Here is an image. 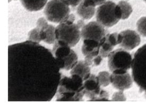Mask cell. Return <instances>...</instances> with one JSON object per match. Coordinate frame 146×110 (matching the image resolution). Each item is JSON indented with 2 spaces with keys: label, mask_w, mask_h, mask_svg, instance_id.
I'll use <instances>...</instances> for the list:
<instances>
[{
  "label": "cell",
  "mask_w": 146,
  "mask_h": 110,
  "mask_svg": "<svg viewBox=\"0 0 146 110\" xmlns=\"http://www.w3.org/2000/svg\"><path fill=\"white\" fill-rule=\"evenodd\" d=\"M85 95L84 80L77 75L63 77L56 95L57 101H80Z\"/></svg>",
  "instance_id": "6da1fadb"
},
{
  "label": "cell",
  "mask_w": 146,
  "mask_h": 110,
  "mask_svg": "<svg viewBox=\"0 0 146 110\" xmlns=\"http://www.w3.org/2000/svg\"><path fill=\"white\" fill-rule=\"evenodd\" d=\"M122 12L118 4L111 1H107L97 8V21L105 27H111L115 25L122 19Z\"/></svg>",
  "instance_id": "7a4b0ae2"
},
{
  "label": "cell",
  "mask_w": 146,
  "mask_h": 110,
  "mask_svg": "<svg viewBox=\"0 0 146 110\" xmlns=\"http://www.w3.org/2000/svg\"><path fill=\"white\" fill-rule=\"evenodd\" d=\"M131 69L133 81L146 94V44L135 53Z\"/></svg>",
  "instance_id": "3957f363"
},
{
  "label": "cell",
  "mask_w": 146,
  "mask_h": 110,
  "mask_svg": "<svg viewBox=\"0 0 146 110\" xmlns=\"http://www.w3.org/2000/svg\"><path fill=\"white\" fill-rule=\"evenodd\" d=\"M133 57L130 53L123 49L112 51L108 57V67L114 74H123L131 68Z\"/></svg>",
  "instance_id": "277c9868"
},
{
  "label": "cell",
  "mask_w": 146,
  "mask_h": 110,
  "mask_svg": "<svg viewBox=\"0 0 146 110\" xmlns=\"http://www.w3.org/2000/svg\"><path fill=\"white\" fill-rule=\"evenodd\" d=\"M44 13L48 21L60 23L64 21L69 15V5L64 0H50L47 3Z\"/></svg>",
  "instance_id": "5b68a950"
},
{
  "label": "cell",
  "mask_w": 146,
  "mask_h": 110,
  "mask_svg": "<svg viewBox=\"0 0 146 110\" xmlns=\"http://www.w3.org/2000/svg\"><path fill=\"white\" fill-rule=\"evenodd\" d=\"M55 34L57 40L66 42L71 47L76 45L81 38V31L76 24L66 20L56 27Z\"/></svg>",
  "instance_id": "8992f818"
},
{
  "label": "cell",
  "mask_w": 146,
  "mask_h": 110,
  "mask_svg": "<svg viewBox=\"0 0 146 110\" xmlns=\"http://www.w3.org/2000/svg\"><path fill=\"white\" fill-rule=\"evenodd\" d=\"M108 34L105 27L97 21L89 23L81 30V36L82 41L93 39L100 42Z\"/></svg>",
  "instance_id": "52a82bcc"
},
{
  "label": "cell",
  "mask_w": 146,
  "mask_h": 110,
  "mask_svg": "<svg viewBox=\"0 0 146 110\" xmlns=\"http://www.w3.org/2000/svg\"><path fill=\"white\" fill-rule=\"evenodd\" d=\"M97 76L91 74L84 81L85 95L90 99V101H96L100 95L102 89Z\"/></svg>",
  "instance_id": "ba28073f"
},
{
  "label": "cell",
  "mask_w": 146,
  "mask_h": 110,
  "mask_svg": "<svg viewBox=\"0 0 146 110\" xmlns=\"http://www.w3.org/2000/svg\"><path fill=\"white\" fill-rule=\"evenodd\" d=\"M120 33L123 37V39L119 46L123 49L131 51L140 45L141 38L136 31L127 29Z\"/></svg>",
  "instance_id": "9c48e42d"
},
{
  "label": "cell",
  "mask_w": 146,
  "mask_h": 110,
  "mask_svg": "<svg viewBox=\"0 0 146 110\" xmlns=\"http://www.w3.org/2000/svg\"><path fill=\"white\" fill-rule=\"evenodd\" d=\"M111 83L116 89L124 91L132 87L133 78L127 72L123 74L111 73Z\"/></svg>",
  "instance_id": "30bf717a"
},
{
  "label": "cell",
  "mask_w": 146,
  "mask_h": 110,
  "mask_svg": "<svg viewBox=\"0 0 146 110\" xmlns=\"http://www.w3.org/2000/svg\"><path fill=\"white\" fill-rule=\"evenodd\" d=\"M96 6L91 0H82L77 7V14L83 20H89L96 13Z\"/></svg>",
  "instance_id": "8fae6325"
},
{
  "label": "cell",
  "mask_w": 146,
  "mask_h": 110,
  "mask_svg": "<svg viewBox=\"0 0 146 110\" xmlns=\"http://www.w3.org/2000/svg\"><path fill=\"white\" fill-rule=\"evenodd\" d=\"M72 50L70 46L66 43L56 39L54 43L52 53L57 63L67 57Z\"/></svg>",
  "instance_id": "7c38bea8"
},
{
  "label": "cell",
  "mask_w": 146,
  "mask_h": 110,
  "mask_svg": "<svg viewBox=\"0 0 146 110\" xmlns=\"http://www.w3.org/2000/svg\"><path fill=\"white\" fill-rule=\"evenodd\" d=\"M83 42L81 51L85 57L91 56L95 57L99 55L100 46V42L93 39H85Z\"/></svg>",
  "instance_id": "4fadbf2b"
},
{
  "label": "cell",
  "mask_w": 146,
  "mask_h": 110,
  "mask_svg": "<svg viewBox=\"0 0 146 110\" xmlns=\"http://www.w3.org/2000/svg\"><path fill=\"white\" fill-rule=\"evenodd\" d=\"M70 73L71 75H77L80 76L84 81L87 79L91 75L90 66L86 64L84 60L78 61L71 69Z\"/></svg>",
  "instance_id": "5bb4252c"
},
{
  "label": "cell",
  "mask_w": 146,
  "mask_h": 110,
  "mask_svg": "<svg viewBox=\"0 0 146 110\" xmlns=\"http://www.w3.org/2000/svg\"><path fill=\"white\" fill-rule=\"evenodd\" d=\"M23 7L29 11L41 10L47 4V0H20Z\"/></svg>",
  "instance_id": "9a60e30c"
},
{
  "label": "cell",
  "mask_w": 146,
  "mask_h": 110,
  "mask_svg": "<svg viewBox=\"0 0 146 110\" xmlns=\"http://www.w3.org/2000/svg\"><path fill=\"white\" fill-rule=\"evenodd\" d=\"M78 61L77 54L72 49L71 53L67 57H66L63 61L58 63V66L61 69L70 70L73 68Z\"/></svg>",
  "instance_id": "2e32d148"
},
{
  "label": "cell",
  "mask_w": 146,
  "mask_h": 110,
  "mask_svg": "<svg viewBox=\"0 0 146 110\" xmlns=\"http://www.w3.org/2000/svg\"><path fill=\"white\" fill-rule=\"evenodd\" d=\"M56 28L53 25L48 24L41 30H43L45 33L46 38L44 42L49 44H54L56 40V34H55Z\"/></svg>",
  "instance_id": "e0dca14e"
},
{
  "label": "cell",
  "mask_w": 146,
  "mask_h": 110,
  "mask_svg": "<svg viewBox=\"0 0 146 110\" xmlns=\"http://www.w3.org/2000/svg\"><path fill=\"white\" fill-rule=\"evenodd\" d=\"M117 4L119 5L121 10L122 14V19L125 20L128 19L133 11V9L130 4L126 1H121L119 2Z\"/></svg>",
  "instance_id": "ac0fdd59"
},
{
  "label": "cell",
  "mask_w": 146,
  "mask_h": 110,
  "mask_svg": "<svg viewBox=\"0 0 146 110\" xmlns=\"http://www.w3.org/2000/svg\"><path fill=\"white\" fill-rule=\"evenodd\" d=\"M97 77L101 86L105 87L111 84V74L108 71H104L100 72Z\"/></svg>",
  "instance_id": "d6986e66"
},
{
  "label": "cell",
  "mask_w": 146,
  "mask_h": 110,
  "mask_svg": "<svg viewBox=\"0 0 146 110\" xmlns=\"http://www.w3.org/2000/svg\"><path fill=\"white\" fill-rule=\"evenodd\" d=\"M114 47L111 46V44L105 41L103 43L100 44L99 55L103 58L108 57L110 54L113 51Z\"/></svg>",
  "instance_id": "ffe728a7"
},
{
  "label": "cell",
  "mask_w": 146,
  "mask_h": 110,
  "mask_svg": "<svg viewBox=\"0 0 146 110\" xmlns=\"http://www.w3.org/2000/svg\"><path fill=\"white\" fill-rule=\"evenodd\" d=\"M40 29L36 27L33 29L31 30L28 33V39L30 42H33L35 43L39 44L42 41V39L40 36Z\"/></svg>",
  "instance_id": "44dd1931"
},
{
  "label": "cell",
  "mask_w": 146,
  "mask_h": 110,
  "mask_svg": "<svg viewBox=\"0 0 146 110\" xmlns=\"http://www.w3.org/2000/svg\"><path fill=\"white\" fill-rule=\"evenodd\" d=\"M137 28L140 34L146 37V16L139 19L137 23Z\"/></svg>",
  "instance_id": "7402d4cb"
},
{
  "label": "cell",
  "mask_w": 146,
  "mask_h": 110,
  "mask_svg": "<svg viewBox=\"0 0 146 110\" xmlns=\"http://www.w3.org/2000/svg\"><path fill=\"white\" fill-rule=\"evenodd\" d=\"M117 37L118 34L116 33H113L112 34H109L106 35L105 41L111 44L113 47H115V46L118 45V41H117Z\"/></svg>",
  "instance_id": "603a6c76"
},
{
  "label": "cell",
  "mask_w": 146,
  "mask_h": 110,
  "mask_svg": "<svg viewBox=\"0 0 146 110\" xmlns=\"http://www.w3.org/2000/svg\"><path fill=\"white\" fill-rule=\"evenodd\" d=\"M127 100L126 97L124 94L123 91H119L115 92L112 95L111 101H125Z\"/></svg>",
  "instance_id": "cb8c5ba5"
},
{
  "label": "cell",
  "mask_w": 146,
  "mask_h": 110,
  "mask_svg": "<svg viewBox=\"0 0 146 110\" xmlns=\"http://www.w3.org/2000/svg\"><path fill=\"white\" fill-rule=\"evenodd\" d=\"M48 25V23L46 18H45L44 17H41L38 19L36 23V26H37L36 27H37L38 28L41 30L45 27L47 26Z\"/></svg>",
  "instance_id": "d4e9b609"
},
{
  "label": "cell",
  "mask_w": 146,
  "mask_h": 110,
  "mask_svg": "<svg viewBox=\"0 0 146 110\" xmlns=\"http://www.w3.org/2000/svg\"><path fill=\"white\" fill-rule=\"evenodd\" d=\"M67 4L72 7H76L80 3L82 0H64Z\"/></svg>",
  "instance_id": "484cf974"
},
{
  "label": "cell",
  "mask_w": 146,
  "mask_h": 110,
  "mask_svg": "<svg viewBox=\"0 0 146 110\" xmlns=\"http://www.w3.org/2000/svg\"><path fill=\"white\" fill-rule=\"evenodd\" d=\"M103 57L100 56V55H98L96 57H94L93 60V65H94L95 66H98L100 65L102 61L103 60Z\"/></svg>",
  "instance_id": "4316f807"
},
{
  "label": "cell",
  "mask_w": 146,
  "mask_h": 110,
  "mask_svg": "<svg viewBox=\"0 0 146 110\" xmlns=\"http://www.w3.org/2000/svg\"><path fill=\"white\" fill-rule=\"evenodd\" d=\"M94 59V57H91V56H86L84 61H85L86 64H87L89 66H90L93 65Z\"/></svg>",
  "instance_id": "83f0119b"
},
{
  "label": "cell",
  "mask_w": 146,
  "mask_h": 110,
  "mask_svg": "<svg viewBox=\"0 0 146 110\" xmlns=\"http://www.w3.org/2000/svg\"><path fill=\"white\" fill-rule=\"evenodd\" d=\"M76 25H77V26L78 27V28L79 29H81L86 25L85 21H84V20L82 19V20H78L77 21V23H76Z\"/></svg>",
  "instance_id": "f1b7e54d"
},
{
  "label": "cell",
  "mask_w": 146,
  "mask_h": 110,
  "mask_svg": "<svg viewBox=\"0 0 146 110\" xmlns=\"http://www.w3.org/2000/svg\"><path fill=\"white\" fill-rule=\"evenodd\" d=\"M75 20H76V17H75L74 15L72 13V14H70L66 20L68 21V22H70V23H74Z\"/></svg>",
  "instance_id": "f546056e"
},
{
  "label": "cell",
  "mask_w": 146,
  "mask_h": 110,
  "mask_svg": "<svg viewBox=\"0 0 146 110\" xmlns=\"http://www.w3.org/2000/svg\"><path fill=\"white\" fill-rule=\"evenodd\" d=\"M91 1H93L95 3L96 5H100L106 1V0H91Z\"/></svg>",
  "instance_id": "4dcf8cb0"
},
{
  "label": "cell",
  "mask_w": 146,
  "mask_h": 110,
  "mask_svg": "<svg viewBox=\"0 0 146 110\" xmlns=\"http://www.w3.org/2000/svg\"><path fill=\"white\" fill-rule=\"evenodd\" d=\"M12 0H9V2H11ZM15 1H17V0H15Z\"/></svg>",
  "instance_id": "1f68e13d"
},
{
  "label": "cell",
  "mask_w": 146,
  "mask_h": 110,
  "mask_svg": "<svg viewBox=\"0 0 146 110\" xmlns=\"http://www.w3.org/2000/svg\"><path fill=\"white\" fill-rule=\"evenodd\" d=\"M144 1H145V2H146V0H144Z\"/></svg>",
  "instance_id": "d6a6232c"
}]
</instances>
